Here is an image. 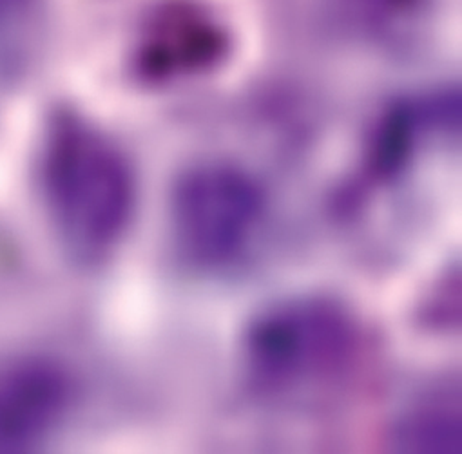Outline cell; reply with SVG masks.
<instances>
[{
    "label": "cell",
    "instance_id": "8992f818",
    "mask_svg": "<svg viewBox=\"0 0 462 454\" xmlns=\"http://www.w3.org/2000/svg\"><path fill=\"white\" fill-rule=\"evenodd\" d=\"M35 0H0V24L23 17Z\"/></svg>",
    "mask_w": 462,
    "mask_h": 454
},
{
    "label": "cell",
    "instance_id": "277c9868",
    "mask_svg": "<svg viewBox=\"0 0 462 454\" xmlns=\"http://www.w3.org/2000/svg\"><path fill=\"white\" fill-rule=\"evenodd\" d=\"M71 384L60 368L32 362L0 378V445H26L64 414Z\"/></svg>",
    "mask_w": 462,
    "mask_h": 454
},
{
    "label": "cell",
    "instance_id": "6da1fadb",
    "mask_svg": "<svg viewBox=\"0 0 462 454\" xmlns=\"http://www.w3.org/2000/svg\"><path fill=\"white\" fill-rule=\"evenodd\" d=\"M41 183L64 245L80 259H100L127 234L136 179L127 156L97 125L60 114L46 136Z\"/></svg>",
    "mask_w": 462,
    "mask_h": 454
},
{
    "label": "cell",
    "instance_id": "7a4b0ae2",
    "mask_svg": "<svg viewBox=\"0 0 462 454\" xmlns=\"http://www.w3.org/2000/svg\"><path fill=\"white\" fill-rule=\"evenodd\" d=\"M357 346L352 313L334 299L307 295L263 310L247 330L244 357L254 387L294 395L341 375Z\"/></svg>",
    "mask_w": 462,
    "mask_h": 454
},
{
    "label": "cell",
    "instance_id": "5b68a950",
    "mask_svg": "<svg viewBox=\"0 0 462 454\" xmlns=\"http://www.w3.org/2000/svg\"><path fill=\"white\" fill-rule=\"evenodd\" d=\"M395 440L404 450L460 452V414L451 402L424 404L397 427Z\"/></svg>",
    "mask_w": 462,
    "mask_h": 454
},
{
    "label": "cell",
    "instance_id": "3957f363",
    "mask_svg": "<svg viewBox=\"0 0 462 454\" xmlns=\"http://www.w3.org/2000/svg\"><path fill=\"white\" fill-rule=\"evenodd\" d=\"M267 212L263 185L244 167L207 161L171 192L169 222L180 258L199 270L235 265L251 249Z\"/></svg>",
    "mask_w": 462,
    "mask_h": 454
}]
</instances>
